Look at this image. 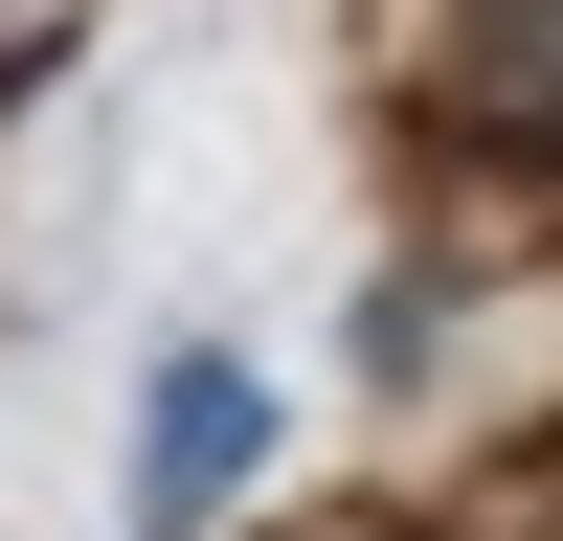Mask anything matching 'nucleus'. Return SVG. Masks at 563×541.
<instances>
[{"label": "nucleus", "mask_w": 563, "mask_h": 541, "mask_svg": "<svg viewBox=\"0 0 563 541\" xmlns=\"http://www.w3.org/2000/svg\"><path fill=\"white\" fill-rule=\"evenodd\" d=\"M249 474H271V384H249V361H158V384H135V519L203 541Z\"/></svg>", "instance_id": "1"}, {"label": "nucleus", "mask_w": 563, "mask_h": 541, "mask_svg": "<svg viewBox=\"0 0 563 541\" xmlns=\"http://www.w3.org/2000/svg\"><path fill=\"white\" fill-rule=\"evenodd\" d=\"M451 135L563 158V0H451Z\"/></svg>", "instance_id": "2"}]
</instances>
